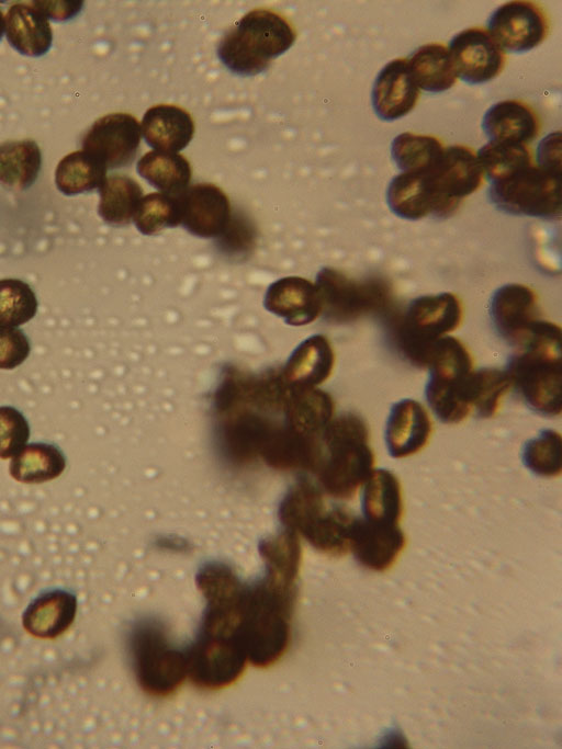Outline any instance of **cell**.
Returning a JSON list of instances; mask_svg holds the SVG:
<instances>
[{"instance_id": "obj_1", "label": "cell", "mask_w": 562, "mask_h": 749, "mask_svg": "<svg viewBox=\"0 0 562 749\" xmlns=\"http://www.w3.org/2000/svg\"><path fill=\"white\" fill-rule=\"evenodd\" d=\"M295 598V581L269 572L246 586L240 635L247 660L254 666L269 667L285 652Z\"/></svg>"}, {"instance_id": "obj_2", "label": "cell", "mask_w": 562, "mask_h": 749, "mask_svg": "<svg viewBox=\"0 0 562 749\" xmlns=\"http://www.w3.org/2000/svg\"><path fill=\"white\" fill-rule=\"evenodd\" d=\"M506 372L527 406L548 417L562 410L561 328L540 319L510 358Z\"/></svg>"}, {"instance_id": "obj_3", "label": "cell", "mask_w": 562, "mask_h": 749, "mask_svg": "<svg viewBox=\"0 0 562 749\" xmlns=\"http://www.w3.org/2000/svg\"><path fill=\"white\" fill-rule=\"evenodd\" d=\"M291 23L271 9H254L229 27L218 41L216 54L228 71L254 77L295 42Z\"/></svg>"}, {"instance_id": "obj_4", "label": "cell", "mask_w": 562, "mask_h": 749, "mask_svg": "<svg viewBox=\"0 0 562 749\" xmlns=\"http://www.w3.org/2000/svg\"><path fill=\"white\" fill-rule=\"evenodd\" d=\"M322 442L325 452L316 468L323 489L334 498H352L374 469L367 422L356 413L340 415L328 423Z\"/></svg>"}, {"instance_id": "obj_5", "label": "cell", "mask_w": 562, "mask_h": 749, "mask_svg": "<svg viewBox=\"0 0 562 749\" xmlns=\"http://www.w3.org/2000/svg\"><path fill=\"white\" fill-rule=\"evenodd\" d=\"M428 381L425 396L437 418L443 423H459L471 412L468 385L473 361L465 344L445 336L432 345L426 363Z\"/></svg>"}, {"instance_id": "obj_6", "label": "cell", "mask_w": 562, "mask_h": 749, "mask_svg": "<svg viewBox=\"0 0 562 749\" xmlns=\"http://www.w3.org/2000/svg\"><path fill=\"white\" fill-rule=\"evenodd\" d=\"M128 648L137 682L153 696L170 695L188 677L187 650L175 646L157 621L137 622Z\"/></svg>"}, {"instance_id": "obj_7", "label": "cell", "mask_w": 562, "mask_h": 749, "mask_svg": "<svg viewBox=\"0 0 562 749\" xmlns=\"http://www.w3.org/2000/svg\"><path fill=\"white\" fill-rule=\"evenodd\" d=\"M463 305L451 292L414 298L395 327L398 350L414 365L426 367L437 340L454 331L462 322Z\"/></svg>"}, {"instance_id": "obj_8", "label": "cell", "mask_w": 562, "mask_h": 749, "mask_svg": "<svg viewBox=\"0 0 562 749\" xmlns=\"http://www.w3.org/2000/svg\"><path fill=\"white\" fill-rule=\"evenodd\" d=\"M488 198L506 214L560 218L561 173L531 164L506 180L491 183Z\"/></svg>"}, {"instance_id": "obj_9", "label": "cell", "mask_w": 562, "mask_h": 749, "mask_svg": "<svg viewBox=\"0 0 562 749\" xmlns=\"http://www.w3.org/2000/svg\"><path fill=\"white\" fill-rule=\"evenodd\" d=\"M356 517L342 508L327 509L322 493L312 490L299 496L291 504L286 524L301 533L317 551L341 556L350 549Z\"/></svg>"}, {"instance_id": "obj_10", "label": "cell", "mask_w": 562, "mask_h": 749, "mask_svg": "<svg viewBox=\"0 0 562 749\" xmlns=\"http://www.w3.org/2000/svg\"><path fill=\"white\" fill-rule=\"evenodd\" d=\"M324 316L335 322L357 319L364 314L383 309L390 291L380 280L357 281L340 270L325 266L316 275Z\"/></svg>"}, {"instance_id": "obj_11", "label": "cell", "mask_w": 562, "mask_h": 749, "mask_svg": "<svg viewBox=\"0 0 562 749\" xmlns=\"http://www.w3.org/2000/svg\"><path fill=\"white\" fill-rule=\"evenodd\" d=\"M186 650L188 677L203 690H220L231 685L240 677L247 661L239 639L200 631L194 643Z\"/></svg>"}, {"instance_id": "obj_12", "label": "cell", "mask_w": 562, "mask_h": 749, "mask_svg": "<svg viewBox=\"0 0 562 749\" xmlns=\"http://www.w3.org/2000/svg\"><path fill=\"white\" fill-rule=\"evenodd\" d=\"M549 29L544 11L531 1H508L496 8L486 31L504 50L521 54L537 47Z\"/></svg>"}, {"instance_id": "obj_13", "label": "cell", "mask_w": 562, "mask_h": 749, "mask_svg": "<svg viewBox=\"0 0 562 749\" xmlns=\"http://www.w3.org/2000/svg\"><path fill=\"white\" fill-rule=\"evenodd\" d=\"M140 144V125L128 113H110L95 120L85 133L82 149L97 157L109 169L131 164Z\"/></svg>"}, {"instance_id": "obj_14", "label": "cell", "mask_w": 562, "mask_h": 749, "mask_svg": "<svg viewBox=\"0 0 562 749\" xmlns=\"http://www.w3.org/2000/svg\"><path fill=\"white\" fill-rule=\"evenodd\" d=\"M448 50L457 77L468 84L486 83L504 67V50L483 27L458 32L450 39Z\"/></svg>"}, {"instance_id": "obj_15", "label": "cell", "mask_w": 562, "mask_h": 749, "mask_svg": "<svg viewBox=\"0 0 562 749\" xmlns=\"http://www.w3.org/2000/svg\"><path fill=\"white\" fill-rule=\"evenodd\" d=\"M427 172L448 216L481 186L484 178L476 154L462 145L445 147L437 162Z\"/></svg>"}, {"instance_id": "obj_16", "label": "cell", "mask_w": 562, "mask_h": 749, "mask_svg": "<svg viewBox=\"0 0 562 749\" xmlns=\"http://www.w3.org/2000/svg\"><path fill=\"white\" fill-rule=\"evenodd\" d=\"M488 314L497 333L516 348L541 319L536 292L520 283H508L496 288L490 299Z\"/></svg>"}, {"instance_id": "obj_17", "label": "cell", "mask_w": 562, "mask_h": 749, "mask_svg": "<svg viewBox=\"0 0 562 749\" xmlns=\"http://www.w3.org/2000/svg\"><path fill=\"white\" fill-rule=\"evenodd\" d=\"M180 225L193 236L218 238L232 218L226 193L213 183H196L180 195Z\"/></svg>"}, {"instance_id": "obj_18", "label": "cell", "mask_w": 562, "mask_h": 749, "mask_svg": "<svg viewBox=\"0 0 562 749\" xmlns=\"http://www.w3.org/2000/svg\"><path fill=\"white\" fill-rule=\"evenodd\" d=\"M385 200L390 211L406 220H419L429 215L447 217L443 204L426 170L401 172L392 178Z\"/></svg>"}, {"instance_id": "obj_19", "label": "cell", "mask_w": 562, "mask_h": 749, "mask_svg": "<svg viewBox=\"0 0 562 749\" xmlns=\"http://www.w3.org/2000/svg\"><path fill=\"white\" fill-rule=\"evenodd\" d=\"M265 308L290 326H305L323 313L315 283L301 276H285L271 283L263 298Z\"/></svg>"}, {"instance_id": "obj_20", "label": "cell", "mask_w": 562, "mask_h": 749, "mask_svg": "<svg viewBox=\"0 0 562 749\" xmlns=\"http://www.w3.org/2000/svg\"><path fill=\"white\" fill-rule=\"evenodd\" d=\"M418 92L406 59H392L381 68L372 84L373 112L382 121H396L415 107Z\"/></svg>"}, {"instance_id": "obj_21", "label": "cell", "mask_w": 562, "mask_h": 749, "mask_svg": "<svg viewBox=\"0 0 562 749\" xmlns=\"http://www.w3.org/2000/svg\"><path fill=\"white\" fill-rule=\"evenodd\" d=\"M431 430L430 417L420 402L411 398L394 402L384 431L390 455L403 458L417 454L427 445Z\"/></svg>"}, {"instance_id": "obj_22", "label": "cell", "mask_w": 562, "mask_h": 749, "mask_svg": "<svg viewBox=\"0 0 562 749\" xmlns=\"http://www.w3.org/2000/svg\"><path fill=\"white\" fill-rule=\"evenodd\" d=\"M405 547V535L398 524H383L356 518L350 551L357 561L374 571L391 568Z\"/></svg>"}, {"instance_id": "obj_23", "label": "cell", "mask_w": 562, "mask_h": 749, "mask_svg": "<svg viewBox=\"0 0 562 749\" xmlns=\"http://www.w3.org/2000/svg\"><path fill=\"white\" fill-rule=\"evenodd\" d=\"M283 408L290 433L312 441H322L323 433L335 411L331 396L316 387L288 386Z\"/></svg>"}, {"instance_id": "obj_24", "label": "cell", "mask_w": 562, "mask_h": 749, "mask_svg": "<svg viewBox=\"0 0 562 749\" xmlns=\"http://www.w3.org/2000/svg\"><path fill=\"white\" fill-rule=\"evenodd\" d=\"M335 352L324 334H313L292 352L281 377L289 387L315 388L331 375Z\"/></svg>"}, {"instance_id": "obj_25", "label": "cell", "mask_w": 562, "mask_h": 749, "mask_svg": "<svg viewBox=\"0 0 562 749\" xmlns=\"http://www.w3.org/2000/svg\"><path fill=\"white\" fill-rule=\"evenodd\" d=\"M140 130L145 141L155 150L178 152L191 141L194 122L183 107L157 104L145 112Z\"/></svg>"}, {"instance_id": "obj_26", "label": "cell", "mask_w": 562, "mask_h": 749, "mask_svg": "<svg viewBox=\"0 0 562 749\" xmlns=\"http://www.w3.org/2000/svg\"><path fill=\"white\" fill-rule=\"evenodd\" d=\"M76 612V597L67 590L54 589L40 594L29 604L22 622L32 636L55 638L70 627Z\"/></svg>"}, {"instance_id": "obj_27", "label": "cell", "mask_w": 562, "mask_h": 749, "mask_svg": "<svg viewBox=\"0 0 562 749\" xmlns=\"http://www.w3.org/2000/svg\"><path fill=\"white\" fill-rule=\"evenodd\" d=\"M481 126L491 141L525 145L537 136L539 121L529 105L517 100H504L485 111Z\"/></svg>"}, {"instance_id": "obj_28", "label": "cell", "mask_w": 562, "mask_h": 749, "mask_svg": "<svg viewBox=\"0 0 562 749\" xmlns=\"http://www.w3.org/2000/svg\"><path fill=\"white\" fill-rule=\"evenodd\" d=\"M8 43L20 54L42 57L53 44V30L47 18L31 3L16 2L5 15Z\"/></svg>"}, {"instance_id": "obj_29", "label": "cell", "mask_w": 562, "mask_h": 749, "mask_svg": "<svg viewBox=\"0 0 562 749\" xmlns=\"http://www.w3.org/2000/svg\"><path fill=\"white\" fill-rule=\"evenodd\" d=\"M67 458L61 449L50 442L26 443L10 462L11 477L22 484H42L59 477Z\"/></svg>"}, {"instance_id": "obj_30", "label": "cell", "mask_w": 562, "mask_h": 749, "mask_svg": "<svg viewBox=\"0 0 562 749\" xmlns=\"http://www.w3.org/2000/svg\"><path fill=\"white\" fill-rule=\"evenodd\" d=\"M363 518L371 522L398 524L403 514V497L398 478L389 469H373L363 484Z\"/></svg>"}, {"instance_id": "obj_31", "label": "cell", "mask_w": 562, "mask_h": 749, "mask_svg": "<svg viewBox=\"0 0 562 749\" xmlns=\"http://www.w3.org/2000/svg\"><path fill=\"white\" fill-rule=\"evenodd\" d=\"M411 73L418 87L429 93H441L456 83L457 75L448 47L429 43L417 47L406 58Z\"/></svg>"}, {"instance_id": "obj_32", "label": "cell", "mask_w": 562, "mask_h": 749, "mask_svg": "<svg viewBox=\"0 0 562 749\" xmlns=\"http://www.w3.org/2000/svg\"><path fill=\"white\" fill-rule=\"evenodd\" d=\"M137 173L161 193L180 195L190 184L189 160L178 152L151 150L139 158Z\"/></svg>"}, {"instance_id": "obj_33", "label": "cell", "mask_w": 562, "mask_h": 749, "mask_svg": "<svg viewBox=\"0 0 562 749\" xmlns=\"http://www.w3.org/2000/svg\"><path fill=\"white\" fill-rule=\"evenodd\" d=\"M42 152L32 139L10 140L0 145V182L12 190L29 189L37 179Z\"/></svg>"}, {"instance_id": "obj_34", "label": "cell", "mask_w": 562, "mask_h": 749, "mask_svg": "<svg viewBox=\"0 0 562 749\" xmlns=\"http://www.w3.org/2000/svg\"><path fill=\"white\" fill-rule=\"evenodd\" d=\"M98 214L111 226L128 225L143 197V189L133 178L125 174L106 177L99 188Z\"/></svg>"}, {"instance_id": "obj_35", "label": "cell", "mask_w": 562, "mask_h": 749, "mask_svg": "<svg viewBox=\"0 0 562 749\" xmlns=\"http://www.w3.org/2000/svg\"><path fill=\"white\" fill-rule=\"evenodd\" d=\"M108 168L97 157L81 149L66 155L55 170L59 192L74 196L91 192L102 185Z\"/></svg>"}, {"instance_id": "obj_36", "label": "cell", "mask_w": 562, "mask_h": 749, "mask_svg": "<svg viewBox=\"0 0 562 749\" xmlns=\"http://www.w3.org/2000/svg\"><path fill=\"white\" fill-rule=\"evenodd\" d=\"M476 158L491 183L506 180L532 164L530 151L522 144L490 140L477 150Z\"/></svg>"}, {"instance_id": "obj_37", "label": "cell", "mask_w": 562, "mask_h": 749, "mask_svg": "<svg viewBox=\"0 0 562 749\" xmlns=\"http://www.w3.org/2000/svg\"><path fill=\"white\" fill-rule=\"evenodd\" d=\"M443 149L441 141L434 136L405 132L393 138L391 157L402 172L423 171L437 162Z\"/></svg>"}, {"instance_id": "obj_38", "label": "cell", "mask_w": 562, "mask_h": 749, "mask_svg": "<svg viewBox=\"0 0 562 749\" xmlns=\"http://www.w3.org/2000/svg\"><path fill=\"white\" fill-rule=\"evenodd\" d=\"M510 387L512 382L506 370L485 367L473 371L468 385L471 408L481 418L495 416Z\"/></svg>"}, {"instance_id": "obj_39", "label": "cell", "mask_w": 562, "mask_h": 749, "mask_svg": "<svg viewBox=\"0 0 562 749\" xmlns=\"http://www.w3.org/2000/svg\"><path fill=\"white\" fill-rule=\"evenodd\" d=\"M133 222L137 230L146 236L156 235L165 228L179 226L180 204L178 195L154 192L143 196Z\"/></svg>"}, {"instance_id": "obj_40", "label": "cell", "mask_w": 562, "mask_h": 749, "mask_svg": "<svg viewBox=\"0 0 562 749\" xmlns=\"http://www.w3.org/2000/svg\"><path fill=\"white\" fill-rule=\"evenodd\" d=\"M37 311V298L32 287L19 279L0 280V325L19 327Z\"/></svg>"}, {"instance_id": "obj_41", "label": "cell", "mask_w": 562, "mask_h": 749, "mask_svg": "<svg viewBox=\"0 0 562 749\" xmlns=\"http://www.w3.org/2000/svg\"><path fill=\"white\" fill-rule=\"evenodd\" d=\"M561 434L551 429L542 430L538 436L528 440L521 452L524 465L541 477L561 474Z\"/></svg>"}, {"instance_id": "obj_42", "label": "cell", "mask_w": 562, "mask_h": 749, "mask_svg": "<svg viewBox=\"0 0 562 749\" xmlns=\"http://www.w3.org/2000/svg\"><path fill=\"white\" fill-rule=\"evenodd\" d=\"M260 554L267 571L290 578H297L301 563V546L296 533L286 530L260 543Z\"/></svg>"}, {"instance_id": "obj_43", "label": "cell", "mask_w": 562, "mask_h": 749, "mask_svg": "<svg viewBox=\"0 0 562 749\" xmlns=\"http://www.w3.org/2000/svg\"><path fill=\"white\" fill-rule=\"evenodd\" d=\"M30 424L24 415L12 406H0V458L14 456L29 441Z\"/></svg>"}, {"instance_id": "obj_44", "label": "cell", "mask_w": 562, "mask_h": 749, "mask_svg": "<svg viewBox=\"0 0 562 749\" xmlns=\"http://www.w3.org/2000/svg\"><path fill=\"white\" fill-rule=\"evenodd\" d=\"M30 352V340L21 329L0 325V370L20 366Z\"/></svg>"}, {"instance_id": "obj_45", "label": "cell", "mask_w": 562, "mask_h": 749, "mask_svg": "<svg viewBox=\"0 0 562 749\" xmlns=\"http://www.w3.org/2000/svg\"><path fill=\"white\" fill-rule=\"evenodd\" d=\"M254 239L251 225L243 218H234L233 215L225 231L217 238L221 249L233 254L249 250Z\"/></svg>"}, {"instance_id": "obj_46", "label": "cell", "mask_w": 562, "mask_h": 749, "mask_svg": "<svg viewBox=\"0 0 562 749\" xmlns=\"http://www.w3.org/2000/svg\"><path fill=\"white\" fill-rule=\"evenodd\" d=\"M536 166L561 173V132L551 133L539 143Z\"/></svg>"}, {"instance_id": "obj_47", "label": "cell", "mask_w": 562, "mask_h": 749, "mask_svg": "<svg viewBox=\"0 0 562 749\" xmlns=\"http://www.w3.org/2000/svg\"><path fill=\"white\" fill-rule=\"evenodd\" d=\"M47 19L64 22L75 18L82 9V1H32L30 2Z\"/></svg>"}, {"instance_id": "obj_48", "label": "cell", "mask_w": 562, "mask_h": 749, "mask_svg": "<svg viewBox=\"0 0 562 749\" xmlns=\"http://www.w3.org/2000/svg\"><path fill=\"white\" fill-rule=\"evenodd\" d=\"M4 29H5V19H4V16H3L2 11L0 10V41H1L2 36H3Z\"/></svg>"}]
</instances>
